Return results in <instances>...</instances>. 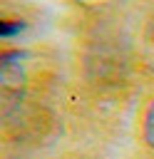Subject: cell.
I'll use <instances>...</instances> for the list:
<instances>
[{"label":"cell","instance_id":"6da1fadb","mask_svg":"<svg viewBox=\"0 0 154 159\" xmlns=\"http://www.w3.org/2000/svg\"><path fill=\"white\" fill-rule=\"evenodd\" d=\"M142 137H144V142L154 149V99L149 102V107H147V112H144V122H142Z\"/></svg>","mask_w":154,"mask_h":159},{"label":"cell","instance_id":"7a4b0ae2","mask_svg":"<svg viewBox=\"0 0 154 159\" xmlns=\"http://www.w3.org/2000/svg\"><path fill=\"white\" fill-rule=\"evenodd\" d=\"M22 27H25V22H20L17 17H5V20H0V32H2L5 40H12Z\"/></svg>","mask_w":154,"mask_h":159},{"label":"cell","instance_id":"3957f363","mask_svg":"<svg viewBox=\"0 0 154 159\" xmlns=\"http://www.w3.org/2000/svg\"><path fill=\"white\" fill-rule=\"evenodd\" d=\"M147 37H149V40L154 42V17L149 20V27H147Z\"/></svg>","mask_w":154,"mask_h":159}]
</instances>
